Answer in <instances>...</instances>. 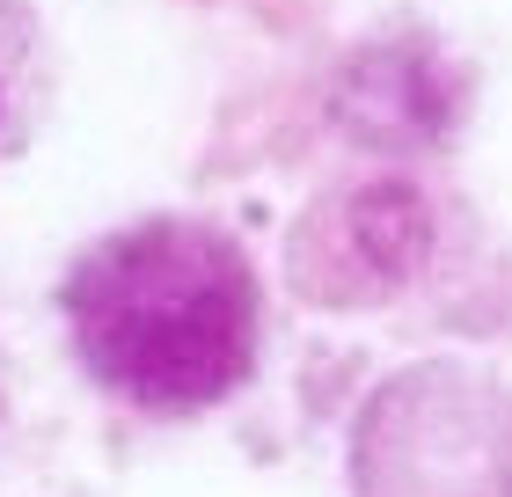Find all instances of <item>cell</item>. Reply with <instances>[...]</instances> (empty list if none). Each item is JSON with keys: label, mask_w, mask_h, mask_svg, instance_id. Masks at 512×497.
<instances>
[{"label": "cell", "mask_w": 512, "mask_h": 497, "mask_svg": "<svg viewBox=\"0 0 512 497\" xmlns=\"http://www.w3.org/2000/svg\"><path fill=\"white\" fill-rule=\"evenodd\" d=\"M88 373L139 410H205L256 359V286L227 234L147 220L96 242L66 278Z\"/></svg>", "instance_id": "cell-1"}, {"label": "cell", "mask_w": 512, "mask_h": 497, "mask_svg": "<svg viewBox=\"0 0 512 497\" xmlns=\"http://www.w3.org/2000/svg\"><path fill=\"white\" fill-rule=\"evenodd\" d=\"M425 249H432L425 198L410 183H366V191H344L300 227L293 278L315 300H374L403 286L425 264Z\"/></svg>", "instance_id": "cell-2"}, {"label": "cell", "mask_w": 512, "mask_h": 497, "mask_svg": "<svg viewBox=\"0 0 512 497\" xmlns=\"http://www.w3.org/2000/svg\"><path fill=\"white\" fill-rule=\"evenodd\" d=\"M344 117L366 139H432L447 125V81L417 52H374L344 81Z\"/></svg>", "instance_id": "cell-3"}, {"label": "cell", "mask_w": 512, "mask_h": 497, "mask_svg": "<svg viewBox=\"0 0 512 497\" xmlns=\"http://www.w3.org/2000/svg\"><path fill=\"white\" fill-rule=\"evenodd\" d=\"M30 88H37V37L22 0H0V147H15L22 117H30Z\"/></svg>", "instance_id": "cell-4"}]
</instances>
